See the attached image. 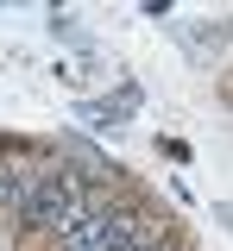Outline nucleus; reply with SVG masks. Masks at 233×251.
Segmentation results:
<instances>
[{"instance_id": "obj_4", "label": "nucleus", "mask_w": 233, "mask_h": 251, "mask_svg": "<svg viewBox=\"0 0 233 251\" xmlns=\"http://www.w3.org/2000/svg\"><path fill=\"white\" fill-rule=\"evenodd\" d=\"M139 245H145V226L126 220V214H114V220H107V232H101L88 251H139Z\"/></svg>"}, {"instance_id": "obj_1", "label": "nucleus", "mask_w": 233, "mask_h": 251, "mask_svg": "<svg viewBox=\"0 0 233 251\" xmlns=\"http://www.w3.org/2000/svg\"><path fill=\"white\" fill-rule=\"evenodd\" d=\"M82 201H88V182H82L76 170H51V176H38L32 195L19 201V220H26V226H38V232H57V226H63Z\"/></svg>"}, {"instance_id": "obj_3", "label": "nucleus", "mask_w": 233, "mask_h": 251, "mask_svg": "<svg viewBox=\"0 0 233 251\" xmlns=\"http://www.w3.org/2000/svg\"><path fill=\"white\" fill-rule=\"evenodd\" d=\"M32 163H19V157H0V207H19L26 195H32Z\"/></svg>"}, {"instance_id": "obj_5", "label": "nucleus", "mask_w": 233, "mask_h": 251, "mask_svg": "<svg viewBox=\"0 0 233 251\" xmlns=\"http://www.w3.org/2000/svg\"><path fill=\"white\" fill-rule=\"evenodd\" d=\"M139 251H164V245H151V239H145V245H139Z\"/></svg>"}, {"instance_id": "obj_2", "label": "nucleus", "mask_w": 233, "mask_h": 251, "mask_svg": "<svg viewBox=\"0 0 233 251\" xmlns=\"http://www.w3.org/2000/svg\"><path fill=\"white\" fill-rule=\"evenodd\" d=\"M107 220H114V214H101L95 201H82V207H76V214L57 226V251H88L101 232H107Z\"/></svg>"}]
</instances>
